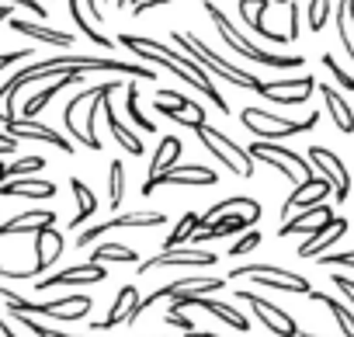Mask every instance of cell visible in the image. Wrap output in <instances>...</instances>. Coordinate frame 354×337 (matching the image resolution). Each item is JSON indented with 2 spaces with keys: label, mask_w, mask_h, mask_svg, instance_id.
Listing matches in <instances>:
<instances>
[{
  "label": "cell",
  "mask_w": 354,
  "mask_h": 337,
  "mask_svg": "<svg viewBox=\"0 0 354 337\" xmlns=\"http://www.w3.org/2000/svg\"><path fill=\"white\" fill-rule=\"evenodd\" d=\"M46 167V156H39V153H32V156H21V160H15L11 167H4L8 171V181L11 178H32V174H39Z\"/></svg>",
  "instance_id": "cell-37"
},
{
  "label": "cell",
  "mask_w": 354,
  "mask_h": 337,
  "mask_svg": "<svg viewBox=\"0 0 354 337\" xmlns=\"http://www.w3.org/2000/svg\"><path fill=\"white\" fill-rule=\"evenodd\" d=\"M153 111H160V115H163L167 122L188 125V129H198V125H205V108H202L198 101H192V98L177 101V104H170V101H160V98H156Z\"/></svg>",
  "instance_id": "cell-21"
},
{
  "label": "cell",
  "mask_w": 354,
  "mask_h": 337,
  "mask_svg": "<svg viewBox=\"0 0 354 337\" xmlns=\"http://www.w3.org/2000/svg\"><path fill=\"white\" fill-rule=\"evenodd\" d=\"M195 230H202V216L198 212H185L181 219H177V226L170 230V237L163 240V251H174V247H181L195 237Z\"/></svg>",
  "instance_id": "cell-34"
},
{
  "label": "cell",
  "mask_w": 354,
  "mask_h": 337,
  "mask_svg": "<svg viewBox=\"0 0 354 337\" xmlns=\"http://www.w3.org/2000/svg\"><path fill=\"white\" fill-rule=\"evenodd\" d=\"M216 181L219 178H216V171H209V167H202V163H181V167L163 171V174L146 178L142 195H153L156 188H212Z\"/></svg>",
  "instance_id": "cell-8"
},
{
  "label": "cell",
  "mask_w": 354,
  "mask_h": 337,
  "mask_svg": "<svg viewBox=\"0 0 354 337\" xmlns=\"http://www.w3.org/2000/svg\"><path fill=\"white\" fill-rule=\"evenodd\" d=\"M223 212H250L257 223H261V202L257 199H250V195H230V199H223V202H216L212 209H205L202 212V226H209L216 216H223Z\"/></svg>",
  "instance_id": "cell-27"
},
{
  "label": "cell",
  "mask_w": 354,
  "mask_h": 337,
  "mask_svg": "<svg viewBox=\"0 0 354 337\" xmlns=\"http://www.w3.org/2000/svg\"><path fill=\"white\" fill-rule=\"evenodd\" d=\"M326 216H333V209L326 206V202H319V206H309V209H299V216H288L281 226H278V237H292V233H309L319 219H326Z\"/></svg>",
  "instance_id": "cell-26"
},
{
  "label": "cell",
  "mask_w": 354,
  "mask_h": 337,
  "mask_svg": "<svg viewBox=\"0 0 354 337\" xmlns=\"http://www.w3.org/2000/svg\"><path fill=\"white\" fill-rule=\"evenodd\" d=\"M333 285L347 295V302L354 306V278H347V275H333Z\"/></svg>",
  "instance_id": "cell-48"
},
{
  "label": "cell",
  "mask_w": 354,
  "mask_h": 337,
  "mask_svg": "<svg viewBox=\"0 0 354 337\" xmlns=\"http://www.w3.org/2000/svg\"><path fill=\"white\" fill-rule=\"evenodd\" d=\"M344 233H347V219H344V216H326V219H319V223L309 230V237L299 244L295 254H299L302 261H316V257L326 254Z\"/></svg>",
  "instance_id": "cell-10"
},
{
  "label": "cell",
  "mask_w": 354,
  "mask_h": 337,
  "mask_svg": "<svg viewBox=\"0 0 354 337\" xmlns=\"http://www.w3.org/2000/svg\"><path fill=\"white\" fill-rule=\"evenodd\" d=\"M205 8H209V18H212L216 32L223 35V42H226L236 56H243V60H250V63H261V66H271V70H299V66L306 63V56H271V53H264V49L254 46V42L243 35V28H236L216 4H205Z\"/></svg>",
  "instance_id": "cell-3"
},
{
  "label": "cell",
  "mask_w": 354,
  "mask_h": 337,
  "mask_svg": "<svg viewBox=\"0 0 354 337\" xmlns=\"http://www.w3.org/2000/svg\"><path fill=\"white\" fill-rule=\"evenodd\" d=\"M163 323L167 327H174V330H185V334H195V323L181 313V309H167V316H163Z\"/></svg>",
  "instance_id": "cell-44"
},
{
  "label": "cell",
  "mask_w": 354,
  "mask_h": 337,
  "mask_svg": "<svg viewBox=\"0 0 354 337\" xmlns=\"http://www.w3.org/2000/svg\"><path fill=\"white\" fill-rule=\"evenodd\" d=\"M319 63H323V66H326V70L333 73V80H337V84H340L344 91H347V94L354 91V77H351V73H347V70H344V66H340V63L333 60V53H323V56H319Z\"/></svg>",
  "instance_id": "cell-41"
},
{
  "label": "cell",
  "mask_w": 354,
  "mask_h": 337,
  "mask_svg": "<svg viewBox=\"0 0 354 337\" xmlns=\"http://www.w3.org/2000/svg\"><path fill=\"white\" fill-rule=\"evenodd\" d=\"M316 84H319V80H316L313 73H302V77H285V80L268 84L264 98H268V101H274V104H281V108H299V104H306V101L313 98Z\"/></svg>",
  "instance_id": "cell-13"
},
{
  "label": "cell",
  "mask_w": 354,
  "mask_h": 337,
  "mask_svg": "<svg viewBox=\"0 0 354 337\" xmlns=\"http://www.w3.org/2000/svg\"><path fill=\"white\" fill-rule=\"evenodd\" d=\"M28 334H35V337H80V334H63V330H49V327H42L35 316H28V313H11Z\"/></svg>",
  "instance_id": "cell-40"
},
{
  "label": "cell",
  "mask_w": 354,
  "mask_h": 337,
  "mask_svg": "<svg viewBox=\"0 0 354 337\" xmlns=\"http://www.w3.org/2000/svg\"><path fill=\"white\" fill-rule=\"evenodd\" d=\"M70 188H73V195H77V216H73L66 226H70V230H84V223L97 212V199H94L91 185H84L80 178H70Z\"/></svg>",
  "instance_id": "cell-28"
},
{
  "label": "cell",
  "mask_w": 354,
  "mask_h": 337,
  "mask_svg": "<svg viewBox=\"0 0 354 337\" xmlns=\"http://www.w3.org/2000/svg\"><path fill=\"white\" fill-rule=\"evenodd\" d=\"M219 257L212 254V251H205V247H188V251H160L156 257H149V261H142L139 264V275H149L153 268H167V264H177V268H181V264H188V268H212ZM136 275V278H139Z\"/></svg>",
  "instance_id": "cell-15"
},
{
  "label": "cell",
  "mask_w": 354,
  "mask_h": 337,
  "mask_svg": "<svg viewBox=\"0 0 354 337\" xmlns=\"http://www.w3.org/2000/svg\"><path fill=\"white\" fill-rule=\"evenodd\" d=\"M4 132L15 136V139H42V143H53V146L63 149V153H73V149H77L73 139H63L56 129L42 125L39 118H11V122H4Z\"/></svg>",
  "instance_id": "cell-18"
},
{
  "label": "cell",
  "mask_w": 354,
  "mask_h": 337,
  "mask_svg": "<svg viewBox=\"0 0 354 337\" xmlns=\"http://www.w3.org/2000/svg\"><path fill=\"white\" fill-rule=\"evenodd\" d=\"M205 4H209V0H205Z\"/></svg>",
  "instance_id": "cell-59"
},
{
  "label": "cell",
  "mask_w": 354,
  "mask_h": 337,
  "mask_svg": "<svg viewBox=\"0 0 354 337\" xmlns=\"http://www.w3.org/2000/svg\"><path fill=\"white\" fill-rule=\"evenodd\" d=\"M230 278H250V282H261L268 289H281V292H295V295L313 292L309 278H302L288 268H278V264H243V268H233Z\"/></svg>",
  "instance_id": "cell-7"
},
{
  "label": "cell",
  "mask_w": 354,
  "mask_h": 337,
  "mask_svg": "<svg viewBox=\"0 0 354 337\" xmlns=\"http://www.w3.org/2000/svg\"><path fill=\"white\" fill-rule=\"evenodd\" d=\"M70 18L77 21V28H80V32H84V35H87V39H91L94 46H101V49H115V46H118L115 39H108L104 32H97V25H94V21H87V18H84V8H80V0H70Z\"/></svg>",
  "instance_id": "cell-35"
},
{
  "label": "cell",
  "mask_w": 354,
  "mask_h": 337,
  "mask_svg": "<svg viewBox=\"0 0 354 337\" xmlns=\"http://www.w3.org/2000/svg\"><path fill=\"white\" fill-rule=\"evenodd\" d=\"M271 4H292V0H271Z\"/></svg>",
  "instance_id": "cell-55"
},
{
  "label": "cell",
  "mask_w": 354,
  "mask_h": 337,
  "mask_svg": "<svg viewBox=\"0 0 354 337\" xmlns=\"http://www.w3.org/2000/svg\"><path fill=\"white\" fill-rule=\"evenodd\" d=\"M330 18V0H309L306 4V21H309V32H323Z\"/></svg>",
  "instance_id": "cell-39"
},
{
  "label": "cell",
  "mask_w": 354,
  "mask_h": 337,
  "mask_svg": "<svg viewBox=\"0 0 354 337\" xmlns=\"http://www.w3.org/2000/svg\"><path fill=\"white\" fill-rule=\"evenodd\" d=\"M32 56H39L32 46L28 49H15V53H4V56H0V70H8V66H15V63H21V60H28L32 63Z\"/></svg>",
  "instance_id": "cell-45"
},
{
  "label": "cell",
  "mask_w": 354,
  "mask_h": 337,
  "mask_svg": "<svg viewBox=\"0 0 354 337\" xmlns=\"http://www.w3.org/2000/svg\"><path fill=\"white\" fill-rule=\"evenodd\" d=\"M122 199H125V163L115 156L108 163V202H111V209H118Z\"/></svg>",
  "instance_id": "cell-36"
},
{
  "label": "cell",
  "mask_w": 354,
  "mask_h": 337,
  "mask_svg": "<svg viewBox=\"0 0 354 337\" xmlns=\"http://www.w3.org/2000/svg\"><path fill=\"white\" fill-rule=\"evenodd\" d=\"M333 25H337V35H340V46H344L347 60L354 63V32H351V25H347V8H344V0H340V4H337Z\"/></svg>",
  "instance_id": "cell-38"
},
{
  "label": "cell",
  "mask_w": 354,
  "mask_h": 337,
  "mask_svg": "<svg viewBox=\"0 0 354 337\" xmlns=\"http://www.w3.org/2000/svg\"><path fill=\"white\" fill-rule=\"evenodd\" d=\"M250 156L261 160V163H268V167H274V171H278L285 181H292V185H299L302 178L313 174L309 156H302V153H295V149H288V146H281V143L257 139V143H250Z\"/></svg>",
  "instance_id": "cell-6"
},
{
  "label": "cell",
  "mask_w": 354,
  "mask_h": 337,
  "mask_svg": "<svg viewBox=\"0 0 354 337\" xmlns=\"http://www.w3.org/2000/svg\"><path fill=\"white\" fill-rule=\"evenodd\" d=\"M309 299H316V302H323L330 313H333V320H337V327H340V337H354V313L340 302V299H333V295H326V292H309Z\"/></svg>",
  "instance_id": "cell-33"
},
{
  "label": "cell",
  "mask_w": 354,
  "mask_h": 337,
  "mask_svg": "<svg viewBox=\"0 0 354 337\" xmlns=\"http://www.w3.org/2000/svg\"><path fill=\"white\" fill-rule=\"evenodd\" d=\"M257 244H261V233H257V230H247V233H243V237H240V240L226 251V254H230V257H243V254H250Z\"/></svg>",
  "instance_id": "cell-42"
},
{
  "label": "cell",
  "mask_w": 354,
  "mask_h": 337,
  "mask_svg": "<svg viewBox=\"0 0 354 337\" xmlns=\"http://www.w3.org/2000/svg\"><path fill=\"white\" fill-rule=\"evenodd\" d=\"M84 8H87V15H91V21H94V25H101V21H104V8H101V0H84Z\"/></svg>",
  "instance_id": "cell-50"
},
{
  "label": "cell",
  "mask_w": 354,
  "mask_h": 337,
  "mask_svg": "<svg viewBox=\"0 0 354 337\" xmlns=\"http://www.w3.org/2000/svg\"><path fill=\"white\" fill-rule=\"evenodd\" d=\"M11 32L18 35H28L35 42H46V46H59V49H70L77 39L70 32H59V28H49L42 21H28V18H11Z\"/></svg>",
  "instance_id": "cell-22"
},
{
  "label": "cell",
  "mask_w": 354,
  "mask_h": 337,
  "mask_svg": "<svg viewBox=\"0 0 354 337\" xmlns=\"http://www.w3.org/2000/svg\"><path fill=\"white\" fill-rule=\"evenodd\" d=\"M101 8H104V0H101Z\"/></svg>",
  "instance_id": "cell-58"
},
{
  "label": "cell",
  "mask_w": 354,
  "mask_h": 337,
  "mask_svg": "<svg viewBox=\"0 0 354 337\" xmlns=\"http://www.w3.org/2000/svg\"><path fill=\"white\" fill-rule=\"evenodd\" d=\"M188 337H223V334H212V330H195V334H188Z\"/></svg>",
  "instance_id": "cell-53"
},
{
  "label": "cell",
  "mask_w": 354,
  "mask_h": 337,
  "mask_svg": "<svg viewBox=\"0 0 354 337\" xmlns=\"http://www.w3.org/2000/svg\"><path fill=\"white\" fill-rule=\"evenodd\" d=\"M167 223V216L163 212H153V209H136V212H122V216H111L108 223H97V226H91V230H80L77 233V247L84 251V247H91L101 233H108V230H122V226H163Z\"/></svg>",
  "instance_id": "cell-12"
},
{
  "label": "cell",
  "mask_w": 354,
  "mask_h": 337,
  "mask_svg": "<svg viewBox=\"0 0 354 337\" xmlns=\"http://www.w3.org/2000/svg\"><path fill=\"white\" fill-rule=\"evenodd\" d=\"M326 195H333V185L323 178V174H309L302 178L299 185H292V195L281 202V223L295 212V209H309V206H319Z\"/></svg>",
  "instance_id": "cell-14"
},
{
  "label": "cell",
  "mask_w": 354,
  "mask_h": 337,
  "mask_svg": "<svg viewBox=\"0 0 354 337\" xmlns=\"http://www.w3.org/2000/svg\"><path fill=\"white\" fill-rule=\"evenodd\" d=\"M115 4H118V8H122V11H129V8H132V4H136V0H115Z\"/></svg>",
  "instance_id": "cell-54"
},
{
  "label": "cell",
  "mask_w": 354,
  "mask_h": 337,
  "mask_svg": "<svg viewBox=\"0 0 354 337\" xmlns=\"http://www.w3.org/2000/svg\"><path fill=\"white\" fill-rule=\"evenodd\" d=\"M292 42L299 39V4H295V0H292V4H288V32H285Z\"/></svg>",
  "instance_id": "cell-47"
},
{
  "label": "cell",
  "mask_w": 354,
  "mask_h": 337,
  "mask_svg": "<svg viewBox=\"0 0 354 337\" xmlns=\"http://www.w3.org/2000/svg\"><path fill=\"white\" fill-rule=\"evenodd\" d=\"M101 111H104V118H108V129H111V139L129 153V156H142L146 153V143L139 139V132H132L125 122H122V115L111 108V94H104V101H101Z\"/></svg>",
  "instance_id": "cell-20"
},
{
  "label": "cell",
  "mask_w": 354,
  "mask_h": 337,
  "mask_svg": "<svg viewBox=\"0 0 354 337\" xmlns=\"http://www.w3.org/2000/svg\"><path fill=\"white\" fill-rule=\"evenodd\" d=\"M59 254H63V233H59L56 226L39 230V233H35V264H32L28 278H39V275H46L49 268H56Z\"/></svg>",
  "instance_id": "cell-19"
},
{
  "label": "cell",
  "mask_w": 354,
  "mask_h": 337,
  "mask_svg": "<svg viewBox=\"0 0 354 337\" xmlns=\"http://www.w3.org/2000/svg\"><path fill=\"white\" fill-rule=\"evenodd\" d=\"M181 149H185V143L177 139V136H163L160 146H156V153H153V160H149V178L170 171V167H177V156H181Z\"/></svg>",
  "instance_id": "cell-29"
},
{
  "label": "cell",
  "mask_w": 354,
  "mask_h": 337,
  "mask_svg": "<svg viewBox=\"0 0 354 337\" xmlns=\"http://www.w3.org/2000/svg\"><path fill=\"white\" fill-rule=\"evenodd\" d=\"M136 299H139L136 285H122V289H118V295H115V302H111V309H108V316H104V320H97V323H94V330H111V327L125 323V313H129V306H132Z\"/></svg>",
  "instance_id": "cell-30"
},
{
  "label": "cell",
  "mask_w": 354,
  "mask_h": 337,
  "mask_svg": "<svg viewBox=\"0 0 354 337\" xmlns=\"http://www.w3.org/2000/svg\"><path fill=\"white\" fill-rule=\"evenodd\" d=\"M236 299H240V302H250L254 316H257V320L274 334V337H299V323H295L281 306L268 302L264 295H257V292H250V289H240V292H236Z\"/></svg>",
  "instance_id": "cell-9"
},
{
  "label": "cell",
  "mask_w": 354,
  "mask_h": 337,
  "mask_svg": "<svg viewBox=\"0 0 354 337\" xmlns=\"http://www.w3.org/2000/svg\"><path fill=\"white\" fill-rule=\"evenodd\" d=\"M163 4H170V0H136V4L129 8L132 15H146V11H153V8H163Z\"/></svg>",
  "instance_id": "cell-49"
},
{
  "label": "cell",
  "mask_w": 354,
  "mask_h": 337,
  "mask_svg": "<svg viewBox=\"0 0 354 337\" xmlns=\"http://www.w3.org/2000/svg\"><path fill=\"white\" fill-rule=\"evenodd\" d=\"M323 268H354V251H333V254H319L316 257Z\"/></svg>",
  "instance_id": "cell-43"
},
{
  "label": "cell",
  "mask_w": 354,
  "mask_h": 337,
  "mask_svg": "<svg viewBox=\"0 0 354 337\" xmlns=\"http://www.w3.org/2000/svg\"><path fill=\"white\" fill-rule=\"evenodd\" d=\"M87 261H94V264H136L139 261V254L132 251V247H125V244H115V240H108V244H97L94 251H91V257Z\"/></svg>",
  "instance_id": "cell-32"
},
{
  "label": "cell",
  "mask_w": 354,
  "mask_h": 337,
  "mask_svg": "<svg viewBox=\"0 0 354 337\" xmlns=\"http://www.w3.org/2000/svg\"><path fill=\"white\" fill-rule=\"evenodd\" d=\"M15 146H18V139H15V136L0 132V149H4V153H15Z\"/></svg>",
  "instance_id": "cell-51"
},
{
  "label": "cell",
  "mask_w": 354,
  "mask_h": 337,
  "mask_svg": "<svg viewBox=\"0 0 354 337\" xmlns=\"http://www.w3.org/2000/svg\"><path fill=\"white\" fill-rule=\"evenodd\" d=\"M170 39H174V46L177 49H185L188 56H195L205 70H209V77H223L226 84H236V87H250V91H257L261 98H264V91H268V84L261 80V77H254V73H247V70H240V66H233L230 60H223V56H216L198 35H188V32H170Z\"/></svg>",
  "instance_id": "cell-2"
},
{
  "label": "cell",
  "mask_w": 354,
  "mask_h": 337,
  "mask_svg": "<svg viewBox=\"0 0 354 337\" xmlns=\"http://www.w3.org/2000/svg\"><path fill=\"white\" fill-rule=\"evenodd\" d=\"M4 271H8V268H0V278H4Z\"/></svg>",
  "instance_id": "cell-56"
},
{
  "label": "cell",
  "mask_w": 354,
  "mask_h": 337,
  "mask_svg": "<svg viewBox=\"0 0 354 337\" xmlns=\"http://www.w3.org/2000/svg\"><path fill=\"white\" fill-rule=\"evenodd\" d=\"M316 91L323 94V104H326V111H330V118H333V125L344 132V136H351L354 132V108L330 87V84H316Z\"/></svg>",
  "instance_id": "cell-25"
},
{
  "label": "cell",
  "mask_w": 354,
  "mask_h": 337,
  "mask_svg": "<svg viewBox=\"0 0 354 337\" xmlns=\"http://www.w3.org/2000/svg\"><path fill=\"white\" fill-rule=\"evenodd\" d=\"M306 337H316V334H306Z\"/></svg>",
  "instance_id": "cell-57"
},
{
  "label": "cell",
  "mask_w": 354,
  "mask_h": 337,
  "mask_svg": "<svg viewBox=\"0 0 354 337\" xmlns=\"http://www.w3.org/2000/svg\"><path fill=\"white\" fill-rule=\"evenodd\" d=\"M0 21H11V4H0Z\"/></svg>",
  "instance_id": "cell-52"
},
{
  "label": "cell",
  "mask_w": 354,
  "mask_h": 337,
  "mask_svg": "<svg viewBox=\"0 0 354 337\" xmlns=\"http://www.w3.org/2000/svg\"><path fill=\"white\" fill-rule=\"evenodd\" d=\"M0 195H8V199H53L56 185L46 178H11V181H0Z\"/></svg>",
  "instance_id": "cell-23"
},
{
  "label": "cell",
  "mask_w": 354,
  "mask_h": 337,
  "mask_svg": "<svg viewBox=\"0 0 354 337\" xmlns=\"http://www.w3.org/2000/svg\"><path fill=\"white\" fill-rule=\"evenodd\" d=\"M104 278H108V268H104V264L84 261V264H77V268H63V271H53L49 278H39L35 289L46 292V289H53V285H97V282H104Z\"/></svg>",
  "instance_id": "cell-16"
},
{
  "label": "cell",
  "mask_w": 354,
  "mask_h": 337,
  "mask_svg": "<svg viewBox=\"0 0 354 337\" xmlns=\"http://www.w3.org/2000/svg\"><path fill=\"white\" fill-rule=\"evenodd\" d=\"M122 49H129L139 63H149V66H160V70H167L170 77H177L181 84H192L195 91H202L223 115H226V98H223V91L216 87V84H209V80H198L181 60H174V46H167V42H156V39H139V35H118L115 39Z\"/></svg>",
  "instance_id": "cell-1"
},
{
  "label": "cell",
  "mask_w": 354,
  "mask_h": 337,
  "mask_svg": "<svg viewBox=\"0 0 354 337\" xmlns=\"http://www.w3.org/2000/svg\"><path fill=\"white\" fill-rule=\"evenodd\" d=\"M53 223H56V216L49 209H32V212H21V216H15L8 223H0V237H21V233H32L35 237L39 230H46Z\"/></svg>",
  "instance_id": "cell-24"
},
{
  "label": "cell",
  "mask_w": 354,
  "mask_h": 337,
  "mask_svg": "<svg viewBox=\"0 0 354 337\" xmlns=\"http://www.w3.org/2000/svg\"><path fill=\"white\" fill-rule=\"evenodd\" d=\"M125 115H129V122L139 129V132H146V136H153L156 132V122L153 118H146L142 111H139V80L132 77V80H125Z\"/></svg>",
  "instance_id": "cell-31"
},
{
  "label": "cell",
  "mask_w": 354,
  "mask_h": 337,
  "mask_svg": "<svg viewBox=\"0 0 354 337\" xmlns=\"http://www.w3.org/2000/svg\"><path fill=\"white\" fill-rule=\"evenodd\" d=\"M198 132V139H202V146L216 156V160H223V167H230L233 174H240V178H254V171H257V160L250 156V149H243L236 139H230L226 132H219V129H212L209 122L205 125H198L195 129Z\"/></svg>",
  "instance_id": "cell-5"
},
{
  "label": "cell",
  "mask_w": 354,
  "mask_h": 337,
  "mask_svg": "<svg viewBox=\"0 0 354 337\" xmlns=\"http://www.w3.org/2000/svg\"><path fill=\"white\" fill-rule=\"evenodd\" d=\"M309 163L319 167V174L333 185V202H347L351 199V174H347V167L344 160L326 149V146H309Z\"/></svg>",
  "instance_id": "cell-11"
},
{
  "label": "cell",
  "mask_w": 354,
  "mask_h": 337,
  "mask_svg": "<svg viewBox=\"0 0 354 337\" xmlns=\"http://www.w3.org/2000/svg\"><path fill=\"white\" fill-rule=\"evenodd\" d=\"M8 4H18V8H28V11H32V15H35L39 21H46V18H49V8L42 4V0H8Z\"/></svg>",
  "instance_id": "cell-46"
},
{
  "label": "cell",
  "mask_w": 354,
  "mask_h": 337,
  "mask_svg": "<svg viewBox=\"0 0 354 337\" xmlns=\"http://www.w3.org/2000/svg\"><path fill=\"white\" fill-rule=\"evenodd\" d=\"M240 122H243V129H247L254 139L278 143V139L302 136V132L316 129V122H319V111H313L306 122H295V118H285V115H278V111H264V108H254V104H247V108L240 111Z\"/></svg>",
  "instance_id": "cell-4"
},
{
  "label": "cell",
  "mask_w": 354,
  "mask_h": 337,
  "mask_svg": "<svg viewBox=\"0 0 354 337\" xmlns=\"http://www.w3.org/2000/svg\"><path fill=\"white\" fill-rule=\"evenodd\" d=\"M268 8H271V0H236V11H240V21H243V28H247V32H254V35H261V39L274 42V46L292 42L285 32H274V28H268V25H264Z\"/></svg>",
  "instance_id": "cell-17"
}]
</instances>
